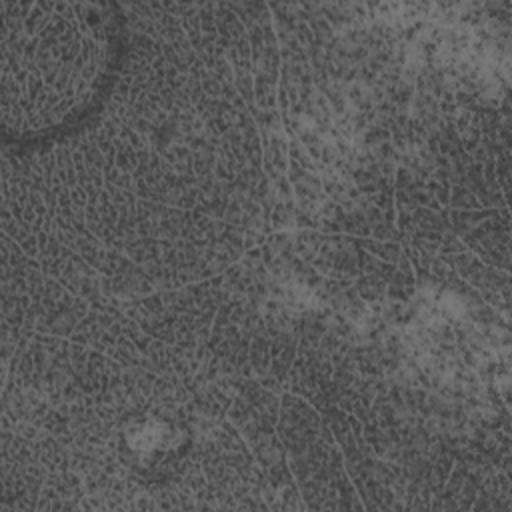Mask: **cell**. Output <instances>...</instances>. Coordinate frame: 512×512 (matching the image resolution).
Here are the masks:
<instances>
[{
  "mask_svg": "<svg viewBox=\"0 0 512 512\" xmlns=\"http://www.w3.org/2000/svg\"><path fill=\"white\" fill-rule=\"evenodd\" d=\"M4 18V102L12 96L18 138L74 126L114 78L122 32L110 4L12 6ZM8 118V116H6Z\"/></svg>",
  "mask_w": 512,
  "mask_h": 512,
  "instance_id": "obj_1",
  "label": "cell"
}]
</instances>
